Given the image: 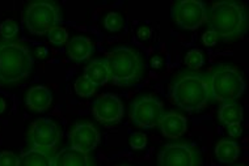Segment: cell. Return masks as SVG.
Wrapping results in <instances>:
<instances>
[{"mask_svg": "<svg viewBox=\"0 0 249 166\" xmlns=\"http://www.w3.org/2000/svg\"><path fill=\"white\" fill-rule=\"evenodd\" d=\"M206 24L218 39L230 42L239 38L247 32L248 16L245 7L236 1H216L207 8Z\"/></svg>", "mask_w": 249, "mask_h": 166, "instance_id": "cell-1", "label": "cell"}, {"mask_svg": "<svg viewBox=\"0 0 249 166\" xmlns=\"http://www.w3.org/2000/svg\"><path fill=\"white\" fill-rule=\"evenodd\" d=\"M172 101L186 111H199L211 100L209 76L198 71H184L172 83Z\"/></svg>", "mask_w": 249, "mask_h": 166, "instance_id": "cell-2", "label": "cell"}, {"mask_svg": "<svg viewBox=\"0 0 249 166\" xmlns=\"http://www.w3.org/2000/svg\"><path fill=\"white\" fill-rule=\"evenodd\" d=\"M33 56L25 45L0 42V84L12 85L29 76L33 69Z\"/></svg>", "mask_w": 249, "mask_h": 166, "instance_id": "cell-3", "label": "cell"}, {"mask_svg": "<svg viewBox=\"0 0 249 166\" xmlns=\"http://www.w3.org/2000/svg\"><path fill=\"white\" fill-rule=\"evenodd\" d=\"M110 80L114 85L130 86L141 80L144 71V64L141 54L127 46L113 49L107 56Z\"/></svg>", "mask_w": 249, "mask_h": 166, "instance_id": "cell-4", "label": "cell"}, {"mask_svg": "<svg viewBox=\"0 0 249 166\" xmlns=\"http://www.w3.org/2000/svg\"><path fill=\"white\" fill-rule=\"evenodd\" d=\"M211 98L218 102H232L241 97L245 90L243 73L230 64H218L209 76Z\"/></svg>", "mask_w": 249, "mask_h": 166, "instance_id": "cell-5", "label": "cell"}, {"mask_svg": "<svg viewBox=\"0 0 249 166\" xmlns=\"http://www.w3.org/2000/svg\"><path fill=\"white\" fill-rule=\"evenodd\" d=\"M24 21L30 34H48L62 21L59 5L43 0L29 3L24 12Z\"/></svg>", "mask_w": 249, "mask_h": 166, "instance_id": "cell-6", "label": "cell"}, {"mask_svg": "<svg viewBox=\"0 0 249 166\" xmlns=\"http://www.w3.org/2000/svg\"><path fill=\"white\" fill-rule=\"evenodd\" d=\"M164 113L165 111L161 101L151 94L139 96L130 105V118L135 126L141 128H154L159 126Z\"/></svg>", "mask_w": 249, "mask_h": 166, "instance_id": "cell-7", "label": "cell"}, {"mask_svg": "<svg viewBox=\"0 0 249 166\" xmlns=\"http://www.w3.org/2000/svg\"><path fill=\"white\" fill-rule=\"evenodd\" d=\"M172 17L182 29L196 30L206 22L207 5L201 0H181L173 5Z\"/></svg>", "mask_w": 249, "mask_h": 166, "instance_id": "cell-8", "label": "cell"}, {"mask_svg": "<svg viewBox=\"0 0 249 166\" xmlns=\"http://www.w3.org/2000/svg\"><path fill=\"white\" fill-rule=\"evenodd\" d=\"M159 166H201V154L189 143L164 145L158 156Z\"/></svg>", "mask_w": 249, "mask_h": 166, "instance_id": "cell-9", "label": "cell"}, {"mask_svg": "<svg viewBox=\"0 0 249 166\" xmlns=\"http://www.w3.org/2000/svg\"><path fill=\"white\" fill-rule=\"evenodd\" d=\"M29 141L33 148L50 150L55 148L60 140V130L55 122L49 118H39L35 120L28 132Z\"/></svg>", "mask_w": 249, "mask_h": 166, "instance_id": "cell-10", "label": "cell"}, {"mask_svg": "<svg viewBox=\"0 0 249 166\" xmlns=\"http://www.w3.org/2000/svg\"><path fill=\"white\" fill-rule=\"evenodd\" d=\"M92 113L96 119L104 124L118 123L124 116V103L117 94L105 93L93 103Z\"/></svg>", "mask_w": 249, "mask_h": 166, "instance_id": "cell-11", "label": "cell"}, {"mask_svg": "<svg viewBox=\"0 0 249 166\" xmlns=\"http://www.w3.org/2000/svg\"><path fill=\"white\" fill-rule=\"evenodd\" d=\"M70 140L72 148L84 153H89L99 145L100 132L92 123H76L73 126L72 131L70 132Z\"/></svg>", "mask_w": 249, "mask_h": 166, "instance_id": "cell-12", "label": "cell"}, {"mask_svg": "<svg viewBox=\"0 0 249 166\" xmlns=\"http://www.w3.org/2000/svg\"><path fill=\"white\" fill-rule=\"evenodd\" d=\"M159 128L164 137L168 139H178L188 130V119L177 111L164 113L159 122Z\"/></svg>", "mask_w": 249, "mask_h": 166, "instance_id": "cell-13", "label": "cell"}, {"mask_svg": "<svg viewBox=\"0 0 249 166\" xmlns=\"http://www.w3.org/2000/svg\"><path fill=\"white\" fill-rule=\"evenodd\" d=\"M25 102L26 106L29 107L30 110L36 111V113H43V111H46L49 107L52 106V90L43 85L32 86L26 92Z\"/></svg>", "mask_w": 249, "mask_h": 166, "instance_id": "cell-14", "label": "cell"}, {"mask_svg": "<svg viewBox=\"0 0 249 166\" xmlns=\"http://www.w3.org/2000/svg\"><path fill=\"white\" fill-rule=\"evenodd\" d=\"M52 166H92L88 153L66 147L52 158Z\"/></svg>", "mask_w": 249, "mask_h": 166, "instance_id": "cell-15", "label": "cell"}, {"mask_svg": "<svg viewBox=\"0 0 249 166\" xmlns=\"http://www.w3.org/2000/svg\"><path fill=\"white\" fill-rule=\"evenodd\" d=\"M93 43L88 37L76 35L67 42V54L75 62H84L92 55Z\"/></svg>", "mask_w": 249, "mask_h": 166, "instance_id": "cell-16", "label": "cell"}, {"mask_svg": "<svg viewBox=\"0 0 249 166\" xmlns=\"http://www.w3.org/2000/svg\"><path fill=\"white\" fill-rule=\"evenodd\" d=\"M84 76L95 86L105 85L110 80L107 59L92 60L84 69Z\"/></svg>", "mask_w": 249, "mask_h": 166, "instance_id": "cell-17", "label": "cell"}, {"mask_svg": "<svg viewBox=\"0 0 249 166\" xmlns=\"http://www.w3.org/2000/svg\"><path fill=\"white\" fill-rule=\"evenodd\" d=\"M218 118H219L220 123H223L227 127L240 124L243 122V107L240 103L235 102V101L222 103L219 111H218Z\"/></svg>", "mask_w": 249, "mask_h": 166, "instance_id": "cell-18", "label": "cell"}, {"mask_svg": "<svg viewBox=\"0 0 249 166\" xmlns=\"http://www.w3.org/2000/svg\"><path fill=\"white\" fill-rule=\"evenodd\" d=\"M215 156L218 158V161L223 162V164H231V162L236 161L239 156H240V148L236 141L223 140L218 141V144L215 147Z\"/></svg>", "mask_w": 249, "mask_h": 166, "instance_id": "cell-19", "label": "cell"}, {"mask_svg": "<svg viewBox=\"0 0 249 166\" xmlns=\"http://www.w3.org/2000/svg\"><path fill=\"white\" fill-rule=\"evenodd\" d=\"M52 152L30 148L20 157V166H52Z\"/></svg>", "mask_w": 249, "mask_h": 166, "instance_id": "cell-20", "label": "cell"}, {"mask_svg": "<svg viewBox=\"0 0 249 166\" xmlns=\"http://www.w3.org/2000/svg\"><path fill=\"white\" fill-rule=\"evenodd\" d=\"M73 88H75V92H76L77 96H80V97L88 98L96 93V86L84 75L75 81Z\"/></svg>", "mask_w": 249, "mask_h": 166, "instance_id": "cell-21", "label": "cell"}, {"mask_svg": "<svg viewBox=\"0 0 249 166\" xmlns=\"http://www.w3.org/2000/svg\"><path fill=\"white\" fill-rule=\"evenodd\" d=\"M205 63V56L202 54V51L199 49H193L190 50L186 55H185V64L189 67L190 69H196L201 68L202 66Z\"/></svg>", "mask_w": 249, "mask_h": 166, "instance_id": "cell-22", "label": "cell"}, {"mask_svg": "<svg viewBox=\"0 0 249 166\" xmlns=\"http://www.w3.org/2000/svg\"><path fill=\"white\" fill-rule=\"evenodd\" d=\"M49 41L53 43V45H55V46H62V45H65L67 43V39H69V32L66 28L63 26H55V28H53L50 32L48 33Z\"/></svg>", "mask_w": 249, "mask_h": 166, "instance_id": "cell-23", "label": "cell"}, {"mask_svg": "<svg viewBox=\"0 0 249 166\" xmlns=\"http://www.w3.org/2000/svg\"><path fill=\"white\" fill-rule=\"evenodd\" d=\"M18 33V25L16 22L7 18L0 24V35L5 39V41H11L13 39Z\"/></svg>", "mask_w": 249, "mask_h": 166, "instance_id": "cell-24", "label": "cell"}, {"mask_svg": "<svg viewBox=\"0 0 249 166\" xmlns=\"http://www.w3.org/2000/svg\"><path fill=\"white\" fill-rule=\"evenodd\" d=\"M104 25H105V29H107L109 32H118L124 26V18H122L120 13L109 12L105 16Z\"/></svg>", "mask_w": 249, "mask_h": 166, "instance_id": "cell-25", "label": "cell"}, {"mask_svg": "<svg viewBox=\"0 0 249 166\" xmlns=\"http://www.w3.org/2000/svg\"><path fill=\"white\" fill-rule=\"evenodd\" d=\"M0 166H20V158L12 152L4 150L0 153Z\"/></svg>", "mask_w": 249, "mask_h": 166, "instance_id": "cell-26", "label": "cell"}, {"mask_svg": "<svg viewBox=\"0 0 249 166\" xmlns=\"http://www.w3.org/2000/svg\"><path fill=\"white\" fill-rule=\"evenodd\" d=\"M130 147L133 149H143L147 145V136L142 132H134L130 136Z\"/></svg>", "mask_w": 249, "mask_h": 166, "instance_id": "cell-27", "label": "cell"}, {"mask_svg": "<svg viewBox=\"0 0 249 166\" xmlns=\"http://www.w3.org/2000/svg\"><path fill=\"white\" fill-rule=\"evenodd\" d=\"M202 42H203L205 46H214L215 43L218 42V37L213 30H207L202 35Z\"/></svg>", "mask_w": 249, "mask_h": 166, "instance_id": "cell-28", "label": "cell"}, {"mask_svg": "<svg viewBox=\"0 0 249 166\" xmlns=\"http://www.w3.org/2000/svg\"><path fill=\"white\" fill-rule=\"evenodd\" d=\"M151 34H152V30L148 26H142V28H139V30H138V37L141 39H144V41L150 38Z\"/></svg>", "mask_w": 249, "mask_h": 166, "instance_id": "cell-29", "label": "cell"}, {"mask_svg": "<svg viewBox=\"0 0 249 166\" xmlns=\"http://www.w3.org/2000/svg\"><path fill=\"white\" fill-rule=\"evenodd\" d=\"M227 131H228V135H230V136L237 137L241 135L243 128H241L240 124H235V126H230V127H227Z\"/></svg>", "mask_w": 249, "mask_h": 166, "instance_id": "cell-30", "label": "cell"}, {"mask_svg": "<svg viewBox=\"0 0 249 166\" xmlns=\"http://www.w3.org/2000/svg\"><path fill=\"white\" fill-rule=\"evenodd\" d=\"M36 54H37L38 58H46V55H48V47H45V46L37 47V49H36Z\"/></svg>", "mask_w": 249, "mask_h": 166, "instance_id": "cell-31", "label": "cell"}, {"mask_svg": "<svg viewBox=\"0 0 249 166\" xmlns=\"http://www.w3.org/2000/svg\"><path fill=\"white\" fill-rule=\"evenodd\" d=\"M161 64H163L161 56H154L152 60H151V66H152L154 68H160V67H161Z\"/></svg>", "mask_w": 249, "mask_h": 166, "instance_id": "cell-32", "label": "cell"}, {"mask_svg": "<svg viewBox=\"0 0 249 166\" xmlns=\"http://www.w3.org/2000/svg\"><path fill=\"white\" fill-rule=\"evenodd\" d=\"M5 110V101L3 98H0V114Z\"/></svg>", "mask_w": 249, "mask_h": 166, "instance_id": "cell-33", "label": "cell"}, {"mask_svg": "<svg viewBox=\"0 0 249 166\" xmlns=\"http://www.w3.org/2000/svg\"><path fill=\"white\" fill-rule=\"evenodd\" d=\"M122 166H127V165H122Z\"/></svg>", "mask_w": 249, "mask_h": 166, "instance_id": "cell-34", "label": "cell"}]
</instances>
